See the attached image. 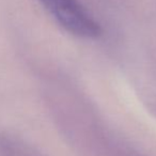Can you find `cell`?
Here are the masks:
<instances>
[{
	"label": "cell",
	"instance_id": "7a4b0ae2",
	"mask_svg": "<svg viewBox=\"0 0 156 156\" xmlns=\"http://www.w3.org/2000/svg\"><path fill=\"white\" fill-rule=\"evenodd\" d=\"M0 156H46L25 141L0 132Z\"/></svg>",
	"mask_w": 156,
	"mask_h": 156
},
{
	"label": "cell",
	"instance_id": "3957f363",
	"mask_svg": "<svg viewBox=\"0 0 156 156\" xmlns=\"http://www.w3.org/2000/svg\"><path fill=\"white\" fill-rule=\"evenodd\" d=\"M115 156H140L136 153H133V152H128V151H125V152H118Z\"/></svg>",
	"mask_w": 156,
	"mask_h": 156
},
{
	"label": "cell",
	"instance_id": "6da1fadb",
	"mask_svg": "<svg viewBox=\"0 0 156 156\" xmlns=\"http://www.w3.org/2000/svg\"><path fill=\"white\" fill-rule=\"evenodd\" d=\"M63 29L76 37L95 39L102 33L100 24L78 0H41Z\"/></svg>",
	"mask_w": 156,
	"mask_h": 156
}]
</instances>
